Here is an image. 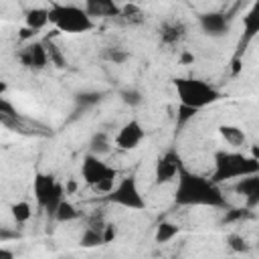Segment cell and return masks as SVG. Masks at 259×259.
Wrapping results in <instances>:
<instances>
[{
  "label": "cell",
  "instance_id": "1",
  "mask_svg": "<svg viewBox=\"0 0 259 259\" xmlns=\"http://www.w3.org/2000/svg\"><path fill=\"white\" fill-rule=\"evenodd\" d=\"M174 202L178 206H214V208H231L227 196L221 186L210 178H204L188 168H182L176 178Z\"/></svg>",
  "mask_w": 259,
  "mask_h": 259
},
{
  "label": "cell",
  "instance_id": "2",
  "mask_svg": "<svg viewBox=\"0 0 259 259\" xmlns=\"http://www.w3.org/2000/svg\"><path fill=\"white\" fill-rule=\"evenodd\" d=\"M259 174V158L255 156H247L241 152H227L221 150L214 154V170L210 180L214 184H223L229 180H241L245 176H253Z\"/></svg>",
  "mask_w": 259,
  "mask_h": 259
},
{
  "label": "cell",
  "instance_id": "3",
  "mask_svg": "<svg viewBox=\"0 0 259 259\" xmlns=\"http://www.w3.org/2000/svg\"><path fill=\"white\" fill-rule=\"evenodd\" d=\"M172 85L176 89L178 101L180 105L186 107H194V109H204L212 103H217L221 99V91L217 87H212L210 83L202 81V79H194V77H176L172 79Z\"/></svg>",
  "mask_w": 259,
  "mask_h": 259
},
{
  "label": "cell",
  "instance_id": "4",
  "mask_svg": "<svg viewBox=\"0 0 259 259\" xmlns=\"http://www.w3.org/2000/svg\"><path fill=\"white\" fill-rule=\"evenodd\" d=\"M49 20L55 24L57 30L69 32V34H83L95 28L93 18L85 12L83 6L77 4H59L51 2L49 4Z\"/></svg>",
  "mask_w": 259,
  "mask_h": 259
},
{
  "label": "cell",
  "instance_id": "5",
  "mask_svg": "<svg viewBox=\"0 0 259 259\" xmlns=\"http://www.w3.org/2000/svg\"><path fill=\"white\" fill-rule=\"evenodd\" d=\"M32 192H34V198H36L38 206L45 208L51 217H55L59 204L65 200V194H67L65 186L53 174H45V172H38L34 176Z\"/></svg>",
  "mask_w": 259,
  "mask_h": 259
},
{
  "label": "cell",
  "instance_id": "6",
  "mask_svg": "<svg viewBox=\"0 0 259 259\" xmlns=\"http://www.w3.org/2000/svg\"><path fill=\"white\" fill-rule=\"evenodd\" d=\"M105 198L111 204H117V206H123V208H132V210H142L146 206V200H144V196H142V192L138 188V180L134 176L121 178Z\"/></svg>",
  "mask_w": 259,
  "mask_h": 259
},
{
  "label": "cell",
  "instance_id": "7",
  "mask_svg": "<svg viewBox=\"0 0 259 259\" xmlns=\"http://www.w3.org/2000/svg\"><path fill=\"white\" fill-rule=\"evenodd\" d=\"M182 168H184V164H182L180 154L174 148H170L162 156H158V160H156V166H154V182L156 184L172 182V180L178 178V174H180Z\"/></svg>",
  "mask_w": 259,
  "mask_h": 259
},
{
  "label": "cell",
  "instance_id": "8",
  "mask_svg": "<svg viewBox=\"0 0 259 259\" xmlns=\"http://www.w3.org/2000/svg\"><path fill=\"white\" fill-rule=\"evenodd\" d=\"M16 59L24 69H30V71H42L49 65V55L42 40H30L28 45H24L16 53Z\"/></svg>",
  "mask_w": 259,
  "mask_h": 259
},
{
  "label": "cell",
  "instance_id": "9",
  "mask_svg": "<svg viewBox=\"0 0 259 259\" xmlns=\"http://www.w3.org/2000/svg\"><path fill=\"white\" fill-rule=\"evenodd\" d=\"M200 30L210 38H223L231 30V16L225 12H202L198 16Z\"/></svg>",
  "mask_w": 259,
  "mask_h": 259
},
{
  "label": "cell",
  "instance_id": "10",
  "mask_svg": "<svg viewBox=\"0 0 259 259\" xmlns=\"http://www.w3.org/2000/svg\"><path fill=\"white\" fill-rule=\"evenodd\" d=\"M115 172V168H111L109 164H105L101 158H97V156H91V154H87L85 158H83V162H81V178L89 184V186H97L103 178H107L109 174H113Z\"/></svg>",
  "mask_w": 259,
  "mask_h": 259
},
{
  "label": "cell",
  "instance_id": "11",
  "mask_svg": "<svg viewBox=\"0 0 259 259\" xmlns=\"http://www.w3.org/2000/svg\"><path fill=\"white\" fill-rule=\"evenodd\" d=\"M259 34V2H255L251 8H249V12L243 16V34H241V40H239V51H237V57H235V61H233V71L237 73L239 71V57H241V53L247 49V45L255 38Z\"/></svg>",
  "mask_w": 259,
  "mask_h": 259
},
{
  "label": "cell",
  "instance_id": "12",
  "mask_svg": "<svg viewBox=\"0 0 259 259\" xmlns=\"http://www.w3.org/2000/svg\"><path fill=\"white\" fill-rule=\"evenodd\" d=\"M186 34H188V24L182 18H166L158 28L160 45H164V47L180 45L186 38Z\"/></svg>",
  "mask_w": 259,
  "mask_h": 259
},
{
  "label": "cell",
  "instance_id": "13",
  "mask_svg": "<svg viewBox=\"0 0 259 259\" xmlns=\"http://www.w3.org/2000/svg\"><path fill=\"white\" fill-rule=\"evenodd\" d=\"M144 136H146V130L142 127V123L138 119H130V121H125L121 125V130L117 132V136H115L113 142H115V146L119 150L130 152V150H136L140 146V142L144 140Z\"/></svg>",
  "mask_w": 259,
  "mask_h": 259
},
{
  "label": "cell",
  "instance_id": "14",
  "mask_svg": "<svg viewBox=\"0 0 259 259\" xmlns=\"http://www.w3.org/2000/svg\"><path fill=\"white\" fill-rule=\"evenodd\" d=\"M235 192L245 198V206L247 208L259 206V174L245 176V178L237 180L235 182Z\"/></svg>",
  "mask_w": 259,
  "mask_h": 259
},
{
  "label": "cell",
  "instance_id": "15",
  "mask_svg": "<svg viewBox=\"0 0 259 259\" xmlns=\"http://www.w3.org/2000/svg\"><path fill=\"white\" fill-rule=\"evenodd\" d=\"M83 8L91 18H95V16H99V18L121 16V6L111 2V0H89L83 4Z\"/></svg>",
  "mask_w": 259,
  "mask_h": 259
},
{
  "label": "cell",
  "instance_id": "16",
  "mask_svg": "<svg viewBox=\"0 0 259 259\" xmlns=\"http://www.w3.org/2000/svg\"><path fill=\"white\" fill-rule=\"evenodd\" d=\"M219 134H221V138H223L229 146H233V148H243V146L247 144L245 132H243L241 127H237V125L223 123V125H219Z\"/></svg>",
  "mask_w": 259,
  "mask_h": 259
},
{
  "label": "cell",
  "instance_id": "17",
  "mask_svg": "<svg viewBox=\"0 0 259 259\" xmlns=\"http://www.w3.org/2000/svg\"><path fill=\"white\" fill-rule=\"evenodd\" d=\"M24 22L26 28L30 30H42L51 20H49V8H28L24 14Z\"/></svg>",
  "mask_w": 259,
  "mask_h": 259
},
{
  "label": "cell",
  "instance_id": "18",
  "mask_svg": "<svg viewBox=\"0 0 259 259\" xmlns=\"http://www.w3.org/2000/svg\"><path fill=\"white\" fill-rule=\"evenodd\" d=\"M111 146H113V144H111L109 136H107L105 132H97V134H93L91 140H89V154L101 158V156H105V154L111 152Z\"/></svg>",
  "mask_w": 259,
  "mask_h": 259
},
{
  "label": "cell",
  "instance_id": "19",
  "mask_svg": "<svg viewBox=\"0 0 259 259\" xmlns=\"http://www.w3.org/2000/svg\"><path fill=\"white\" fill-rule=\"evenodd\" d=\"M178 233H180V227H178L176 223L162 221V223L156 227L154 239H156V243H168V241H172V239H174Z\"/></svg>",
  "mask_w": 259,
  "mask_h": 259
},
{
  "label": "cell",
  "instance_id": "20",
  "mask_svg": "<svg viewBox=\"0 0 259 259\" xmlns=\"http://www.w3.org/2000/svg\"><path fill=\"white\" fill-rule=\"evenodd\" d=\"M79 245L83 249H93V247H99V245H105L103 241V231H95L91 227H85L81 237H79Z\"/></svg>",
  "mask_w": 259,
  "mask_h": 259
},
{
  "label": "cell",
  "instance_id": "21",
  "mask_svg": "<svg viewBox=\"0 0 259 259\" xmlns=\"http://www.w3.org/2000/svg\"><path fill=\"white\" fill-rule=\"evenodd\" d=\"M45 49H47V55H49V63H53L57 69H65L67 67V59L63 55V51L59 49V45L53 40V38H45Z\"/></svg>",
  "mask_w": 259,
  "mask_h": 259
},
{
  "label": "cell",
  "instance_id": "22",
  "mask_svg": "<svg viewBox=\"0 0 259 259\" xmlns=\"http://www.w3.org/2000/svg\"><path fill=\"white\" fill-rule=\"evenodd\" d=\"M81 217V210H77L75 204H71L69 200H63L55 212V221L59 223H71V221H77Z\"/></svg>",
  "mask_w": 259,
  "mask_h": 259
},
{
  "label": "cell",
  "instance_id": "23",
  "mask_svg": "<svg viewBox=\"0 0 259 259\" xmlns=\"http://www.w3.org/2000/svg\"><path fill=\"white\" fill-rule=\"evenodd\" d=\"M119 18H123V20L130 22V24H142V22L146 20L142 8L136 6V4H123V6H121V16H119Z\"/></svg>",
  "mask_w": 259,
  "mask_h": 259
},
{
  "label": "cell",
  "instance_id": "24",
  "mask_svg": "<svg viewBox=\"0 0 259 259\" xmlns=\"http://www.w3.org/2000/svg\"><path fill=\"white\" fill-rule=\"evenodd\" d=\"M119 99L130 107H138L144 103V93L138 87H125L119 91Z\"/></svg>",
  "mask_w": 259,
  "mask_h": 259
},
{
  "label": "cell",
  "instance_id": "25",
  "mask_svg": "<svg viewBox=\"0 0 259 259\" xmlns=\"http://www.w3.org/2000/svg\"><path fill=\"white\" fill-rule=\"evenodd\" d=\"M130 57H132L130 51H125V49H121V47H107V49L103 51V59L109 61V63H113V65H123Z\"/></svg>",
  "mask_w": 259,
  "mask_h": 259
},
{
  "label": "cell",
  "instance_id": "26",
  "mask_svg": "<svg viewBox=\"0 0 259 259\" xmlns=\"http://www.w3.org/2000/svg\"><path fill=\"white\" fill-rule=\"evenodd\" d=\"M10 212H12V219L16 223H26L32 217V206L26 200H18V202H14L10 206Z\"/></svg>",
  "mask_w": 259,
  "mask_h": 259
},
{
  "label": "cell",
  "instance_id": "27",
  "mask_svg": "<svg viewBox=\"0 0 259 259\" xmlns=\"http://www.w3.org/2000/svg\"><path fill=\"white\" fill-rule=\"evenodd\" d=\"M101 99H103V93H99V91H81L75 95V103L79 107H91V105L99 103Z\"/></svg>",
  "mask_w": 259,
  "mask_h": 259
},
{
  "label": "cell",
  "instance_id": "28",
  "mask_svg": "<svg viewBox=\"0 0 259 259\" xmlns=\"http://www.w3.org/2000/svg\"><path fill=\"white\" fill-rule=\"evenodd\" d=\"M227 247H229L233 253H247V251H249L247 239H245L243 235H239V233H231V235L227 237Z\"/></svg>",
  "mask_w": 259,
  "mask_h": 259
},
{
  "label": "cell",
  "instance_id": "29",
  "mask_svg": "<svg viewBox=\"0 0 259 259\" xmlns=\"http://www.w3.org/2000/svg\"><path fill=\"white\" fill-rule=\"evenodd\" d=\"M198 113V109H194V107H186V105H178V115H176V127L180 130V127H184L194 115Z\"/></svg>",
  "mask_w": 259,
  "mask_h": 259
},
{
  "label": "cell",
  "instance_id": "30",
  "mask_svg": "<svg viewBox=\"0 0 259 259\" xmlns=\"http://www.w3.org/2000/svg\"><path fill=\"white\" fill-rule=\"evenodd\" d=\"M115 235H117V227H115L113 223H107L105 229H103V241H105V243H111V241L115 239Z\"/></svg>",
  "mask_w": 259,
  "mask_h": 259
},
{
  "label": "cell",
  "instance_id": "31",
  "mask_svg": "<svg viewBox=\"0 0 259 259\" xmlns=\"http://www.w3.org/2000/svg\"><path fill=\"white\" fill-rule=\"evenodd\" d=\"M241 217H243V210H241V208H229L227 214H225V223L235 221V219H241Z\"/></svg>",
  "mask_w": 259,
  "mask_h": 259
},
{
  "label": "cell",
  "instance_id": "32",
  "mask_svg": "<svg viewBox=\"0 0 259 259\" xmlns=\"http://www.w3.org/2000/svg\"><path fill=\"white\" fill-rule=\"evenodd\" d=\"M0 259H16V255H14V251H12V249L2 247V249H0Z\"/></svg>",
  "mask_w": 259,
  "mask_h": 259
},
{
  "label": "cell",
  "instance_id": "33",
  "mask_svg": "<svg viewBox=\"0 0 259 259\" xmlns=\"http://www.w3.org/2000/svg\"><path fill=\"white\" fill-rule=\"evenodd\" d=\"M30 36H34V30H30V28L24 26V28L20 30V38H30Z\"/></svg>",
  "mask_w": 259,
  "mask_h": 259
},
{
  "label": "cell",
  "instance_id": "34",
  "mask_svg": "<svg viewBox=\"0 0 259 259\" xmlns=\"http://www.w3.org/2000/svg\"><path fill=\"white\" fill-rule=\"evenodd\" d=\"M77 190V182H67V186H65V192H75Z\"/></svg>",
  "mask_w": 259,
  "mask_h": 259
},
{
  "label": "cell",
  "instance_id": "35",
  "mask_svg": "<svg viewBox=\"0 0 259 259\" xmlns=\"http://www.w3.org/2000/svg\"><path fill=\"white\" fill-rule=\"evenodd\" d=\"M182 61H184V63H190V61H194V57L188 55V53H182Z\"/></svg>",
  "mask_w": 259,
  "mask_h": 259
},
{
  "label": "cell",
  "instance_id": "36",
  "mask_svg": "<svg viewBox=\"0 0 259 259\" xmlns=\"http://www.w3.org/2000/svg\"><path fill=\"white\" fill-rule=\"evenodd\" d=\"M61 259H73V257H61Z\"/></svg>",
  "mask_w": 259,
  "mask_h": 259
}]
</instances>
